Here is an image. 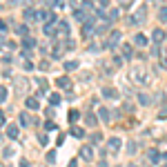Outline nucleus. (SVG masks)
<instances>
[{"label":"nucleus","instance_id":"31","mask_svg":"<svg viewBox=\"0 0 167 167\" xmlns=\"http://www.w3.org/2000/svg\"><path fill=\"white\" fill-rule=\"evenodd\" d=\"M76 118H80V114H78V111H71V114H69V121H71V123H74Z\"/></svg>","mask_w":167,"mask_h":167},{"label":"nucleus","instance_id":"12","mask_svg":"<svg viewBox=\"0 0 167 167\" xmlns=\"http://www.w3.org/2000/svg\"><path fill=\"white\" fill-rule=\"evenodd\" d=\"M147 158H149L154 165H158V163H160V154H158V149H149V152H147Z\"/></svg>","mask_w":167,"mask_h":167},{"label":"nucleus","instance_id":"33","mask_svg":"<svg viewBox=\"0 0 167 167\" xmlns=\"http://www.w3.org/2000/svg\"><path fill=\"white\" fill-rule=\"evenodd\" d=\"M38 140H40V145H47V136L45 134H38Z\"/></svg>","mask_w":167,"mask_h":167},{"label":"nucleus","instance_id":"37","mask_svg":"<svg viewBox=\"0 0 167 167\" xmlns=\"http://www.w3.org/2000/svg\"><path fill=\"white\" fill-rule=\"evenodd\" d=\"M105 7H109V0H100V9H105Z\"/></svg>","mask_w":167,"mask_h":167},{"label":"nucleus","instance_id":"7","mask_svg":"<svg viewBox=\"0 0 167 167\" xmlns=\"http://www.w3.org/2000/svg\"><path fill=\"white\" fill-rule=\"evenodd\" d=\"M165 36H167V34H165L163 29H154V34H152V42H156V45H160V42L165 40Z\"/></svg>","mask_w":167,"mask_h":167},{"label":"nucleus","instance_id":"42","mask_svg":"<svg viewBox=\"0 0 167 167\" xmlns=\"http://www.w3.org/2000/svg\"><path fill=\"white\" fill-rule=\"evenodd\" d=\"M163 158H165V160H167V154H165V156H163Z\"/></svg>","mask_w":167,"mask_h":167},{"label":"nucleus","instance_id":"28","mask_svg":"<svg viewBox=\"0 0 167 167\" xmlns=\"http://www.w3.org/2000/svg\"><path fill=\"white\" fill-rule=\"evenodd\" d=\"M7 100V87H0V103Z\"/></svg>","mask_w":167,"mask_h":167},{"label":"nucleus","instance_id":"19","mask_svg":"<svg viewBox=\"0 0 167 167\" xmlns=\"http://www.w3.org/2000/svg\"><path fill=\"white\" fill-rule=\"evenodd\" d=\"M27 31H29V29H27L25 22H22V25H16V34H18V36H27Z\"/></svg>","mask_w":167,"mask_h":167},{"label":"nucleus","instance_id":"1","mask_svg":"<svg viewBox=\"0 0 167 167\" xmlns=\"http://www.w3.org/2000/svg\"><path fill=\"white\" fill-rule=\"evenodd\" d=\"M132 78H134L136 83H140V85H147V80H149L143 67H134V69H132Z\"/></svg>","mask_w":167,"mask_h":167},{"label":"nucleus","instance_id":"9","mask_svg":"<svg viewBox=\"0 0 167 167\" xmlns=\"http://www.w3.org/2000/svg\"><path fill=\"white\" fill-rule=\"evenodd\" d=\"M56 25H58V22H51V20H49V22H45L42 31H45L47 36H54V34H56Z\"/></svg>","mask_w":167,"mask_h":167},{"label":"nucleus","instance_id":"22","mask_svg":"<svg viewBox=\"0 0 167 167\" xmlns=\"http://www.w3.org/2000/svg\"><path fill=\"white\" fill-rule=\"evenodd\" d=\"M98 116H100V121H105V123L109 121V111H107L105 107H100V109H98Z\"/></svg>","mask_w":167,"mask_h":167},{"label":"nucleus","instance_id":"30","mask_svg":"<svg viewBox=\"0 0 167 167\" xmlns=\"http://www.w3.org/2000/svg\"><path fill=\"white\" fill-rule=\"evenodd\" d=\"M138 100H140V105H147V103H149V96H145V94H140V96H138Z\"/></svg>","mask_w":167,"mask_h":167},{"label":"nucleus","instance_id":"11","mask_svg":"<svg viewBox=\"0 0 167 167\" xmlns=\"http://www.w3.org/2000/svg\"><path fill=\"white\" fill-rule=\"evenodd\" d=\"M18 134H20L18 125H9V127H7V136H9L11 140H16V138H18Z\"/></svg>","mask_w":167,"mask_h":167},{"label":"nucleus","instance_id":"36","mask_svg":"<svg viewBox=\"0 0 167 167\" xmlns=\"http://www.w3.org/2000/svg\"><path fill=\"white\" fill-rule=\"evenodd\" d=\"M0 31H7V22L5 20H0Z\"/></svg>","mask_w":167,"mask_h":167},{"label":"nucleus","instance_id":"21","mask_svg":"<svg viewBox=\"0 0 167 167\" xmlns=\"http://www.w3.org/2000/svg\"><path fill=\"white\" fill-rule=\"evenodd\" d=\"M65 69H67V71H74V69H78V62H76V60H67V62H65Z\"/></svg>","mask_w":167,"mask_h":167},{"label":"nucleus","instance_id":"10","mask_svg":"<svg viewBox=\"0 0 167 167\" xmlns=\"http://www.w3.org/2000/svg\"><path fill=\"white\" fill-rule=\"evenodd\" d=\"M25 105H27V107H29L31 111H36V109L40 107V103H38V98H36V96H29V98L25 100Z\"/></svg>","mask_w":167,"mask_h":167},{"label":"nucleus","instance_id":"13","mask_svg":"<svg viewBox=\"0 0 167 167\" xmlns=\"http://www.w3.org/2000/svg\"><path fill=\"white\" fill-rule=\"evenodd\" d=\"M147 42H149V40L145 38V34H136V36H134V45H138V47H145Z\"/></svg>","mask_w":167,"mask_h":167},{"label":"nucleus","instance_id":"14","mask_svg":"<svg viewBox=\"0 0 167 167\" xmlns=\"http://www.w3.org/2000/svg\"><path fill=\"white\" fill-rule=\"evenodd\" d=\"M103 96H105V98H118V91H116L114 87H105V89H103Z\"/></svg>","mask_w":167,"mask_h":167},{"label":"nucleus","instance_id":"41","mask_svg":"<svg viewBox=\"0 0 167 167\" xmlns=\"http://www.w3.org/2000/svg\"><path fill=\"white\" fill-rule=\"evenodd\" d=\"M127 167H138V165H132V163H129V165H127Z\"/></svg>","mask_w":167,"mask_h":167},{"label":"nucleus","instance_id":"4","mask_svg":"<svg viewBox=\"0 0 167 167\" xmlns=\"http://www.w3.org/2000/svg\"><path fill=\"white\" fill-rule=\"evenodd\" d=\"M121 143H123V140L116 138V136L109 138V140H107V149H109V152H118V149H121Z\"/></svg>","mask_w":167,"mask_h":167},{"label":"nucleus","instance_id":"24","mask_svg":"<svg viewBox=\"0 0 167 167\" xmlns=\"http://www.w3.org/2000/svg\"><path fill=\"white\" fill-rule=\"evenodd\" d=\"M51 56H54V58H60V56H62V45H56V47H54V54H51Z\"/></svg>","mask_w":167,"mask_h":167},{"label":"nucleus","instance_id":"17","mask_svg":"<svg viewBox=\"0 0 167 167\" xmlns=\"http://www.w3.org/2000/svg\"><path fill=\"white\" fill-rule=\"evenodd\" d=\"M74 18H76L78 22H85V9H83V7H78V9L74 11Z\"/></svg>","mask_w":167,"mask_h":167},{"label":"nucleus","instance_id":"2","mask_svg":"<svg viewBox=\"0 0 167 167\" xmlns=\"http://www.w3.org/2000/svg\"><path fill=\"white\" fill-rule=\"evenodd\" d=\"M56 36H60V38H67L69 36V25L65 20H60L58 25H56Z\"/></svg>","mask_w":167,"mask_h":167},{"label":"nucleus","instance_id":"35","mask_svg":"<svg viewBox=\"0 0 167 167\" xmlns=\"http://www.w3.org/2000/svg\"><path fill=\"white\" fill-rule=\"evenodd\" d=\"M47 160L54 163V160H56V154H54V152H49V154H47Z\"/></svg>","mask_w":167,"mask_h":167},{"label":"nucleus","instance_id":"43","mask_svg":"<svg viewBox=\"0 0 167 167\" xmlns=\"http://www.w3.org/2000/svg\"><path fill=\"white\" fill-rule=\"evenodd\" d=\"M0 167H5V165H0Z\"/></svg>","mask_w":167,"mask_h":167},{"label":"nucleus","instance_id":"18","mask_svg":"<svg viewBox=\"0 0 167 167\" xmlns=\"http://www.w3.org/2000/svg\"><path fill=\"white\" fill-rule=\"evenodd\" d=\"M34 45H36V40L31 36H22V47H27V49H29V47H34Z\"/></svg>","mask_w":167,"mask_h":167},{"label":"nucleus","instance_id":"26","mask_svg":"<svg viewBox=\"0 0 167 167\" xmlns=\"http://www.w3.org/2000/svg\"><path fill=\"white\" fill-rule=\"evenodd\" d=\"M100 140H103V134H100V132L91 134V143H94V145H96V143H100Z\"/></svg>","mask_w":167,"mask_h":167},{"label":"nucleus","instance_id":"20","mask_svg":"<svg viewBox=\"0 0 167 167\" xmlns=\"http://www.w3.org/2000/svg\"><path fill=\"white\" fill-rule=\"evenodd\" d=\"M158 20L160 22H167V7H160L158 9Z\"/></svg>","mask_w":167,"mask_h":167},{"label":"nucleus","instance_id":"23","mask_svg":"<svg viewBox=\"0 0 167 167\" xmlns=\"http://www.w3.org/2000/svg\"><path fill=\"white\" fill-rule=\"evenodd\" d=\"M85 123L87 125H98V121H96V116H94V114H87L85 116Z\"/></svg>","mask_w":167,"mask_h":167},{"label":"nucleus","instance_id":"32","mask_svg":"<svg viewBox=\"0 0 167 167\" xmlns=\"http://www.w3.org/2000/svg\"><path fill=\"white\" fill-rule=\"evenodd\" d=\"M45 129H56V123H51V121H47V123H45Z\"/></svg>","mask_w":167,"mask_h":167},{"label":"nucleus","instance_id":"34","mask_svg":"<svg viewBox=\"0 0 167 167\" xmlns=\"http://www.w3.org/2000/svg\"><path fill=\"white\" fill-rule=\"evenodd\" d=\"M114 65H116V67H121V65H123V58H118V56H114Z\"/></svg>","mask_w":167,"mask_h":167},{"label":"nucleus","instance_id":"3","mask_svg":"<svg viewBox=\"0 0 167 167\" xmlns=\"http://www.w3.org/2000/svg\"><path fill=\"white\" fill-rule=\"evenodd\" d=\"M80 158H83V160H94V149H91L89 145H83V147H80Z\"/></svg>","mask_w":167,"mask_h":167},{"label":"nucleus","instance_id":"40","mask_svg":"<svg viewBox=\"0 0 167 167\" xmlns=\"http://www.w3.org/2000/svg\"><path fill=\"white\" fill-rule=\"evenodd\" d=\"M163 67H165V69H167V58H165V60H163Z\"/></svg>","mask_w":167,"mask_h":167},{"label":"nucleus","instance_id":"15","mask_svg":"<svg viewBox=\"0 0 167 167\" xmlns=\"http://www.w3.org/2000/svg\"><path fill=\"white\" fill-rule=\"evenodd\" d=\"M31 123H36V121H34V118H31L29 114L22 111V114H20V125H25V127H27V125H31Z\"/></svg>","mask_w":167,"mask_h":167},{"label":"nucleus","instance_id":"6","mask_svg":"<svg viewBox=\"0 0 167 167\" xmlns=\"http://www.w3.org/2000/svg\"><path fill=\"white\" fill-rule=\"evenodd\" d=\"M121 36H123L121 31H111L109 34V40H107V47H116L118 42H121Z\"/></svg>","mask_w":167,"mask_h":167},{"label":"nucleus","instance_id":"5","mask_svg":"<svg viewBox=\"0 0 167 167\" xmlns=\"http://www.w3.org/2000/svg\"><path fill=\"white\" fill-rule=\"evenodd\" d=\"M22 18H25V22H34V20H38V11H34L31 7H27L25 13H22Z\"/></svg>","mask_w":167,"mask_h":167},{"label":"nucleus","instance_id":"16","mask_svg":"<svg viewBox=\"0 0 167 167\" xmlns=\"http://www.w3.org/2000/svg\"><path fill=\"white\" fill-rule=\"evenodd\" d=\"M134 56V49H132V45H123V58H132Z\"/></svg>","mask_w":167,"mask_h":167},{"label":"nucleus","instance_id":"8","mask_svg":"<svg viewBox=\"0 0 167 167\" xmlns=\"http://www.w3.org/2000/svg\"><path fill=\"white\" fill-rule=\"evenodd\" d=\"M56 87H58V89H69V87H71V80H69L67 76H60V78L56 80Z\"/></svg>","mask_w":167,"mask_h":167},{"label":"nucleus","instance_id":"38","mask_svg":"<svg viewBox=\"0 0 167 167\" xmlns=\"http://www.w3.org/2000/svg\"><path fill=\"white\" fill-rule=\"evenodd\" d=\"M5 125V111H0V127Z\"/></svg>","mask_w":167,"mask_h":167},{"label":"nucleus","instance_id":"25","mask_svg":"<svg viewBox=\"0 0 167 167\" xmlns=\"http://www.w3.org/2000/svg\"><path fill=\"white\" fill-rule=\"evenodd\" d=\"M71 134H74L76 138H83V136H85V129H80V127H74V129H71Z\"/></svg>","mask_w":167,"mask_h":167},{"label":"nucleus","instance_id":"27","mask_svg":"<svg viewBox=\"0 0 167 167\" xmlns=\"http://www.w3.org/2000/svg\"><path fill=\"white\" fill-rule=\"evenodd\" d=\"M49 103H51V105H58V103H60V94H51V96H49Z\"/></svg>","mask_w":167,"mask_h":167},{"label":"nucleus","instance_id":"29","mask_svg":"<svg viewBox=\"0 0 167 167\" xmlns=\"http://www.w3.org/2000/svg\"><path fill=\"white\" fill-rule=\"evenodd\" d=\"M136 149H138V147H136V143H129V145H127V154H129V156L136 154Z\"/></svg>","mask_w":167,"mask_h":167},{"label":"nucleus","instance_id":"39","mask_svg":"<svg viewBox=\"0 0 167 167\" xmlns=\"http://www.w3.org/2000/svg\"><path fill=\"white\" fill-rule=\"evenodd\" d=\"M56 7H60V9H62V7H65V0H56Z\"/></svg>","mask_w":167,"mask_h":167}]
</instances>
